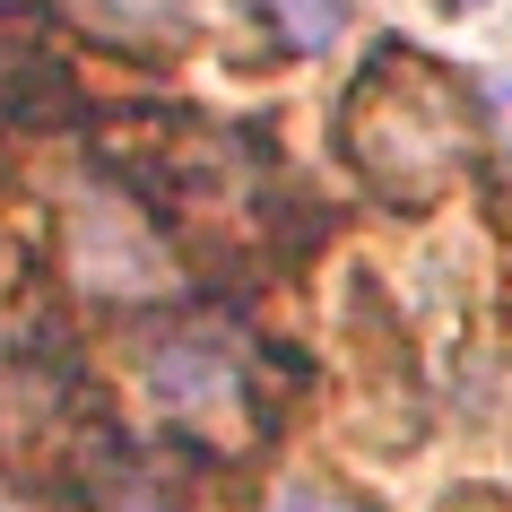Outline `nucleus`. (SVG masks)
<instances>
[{"label":"nucleus","instance_id":"f03ea898","mask_svg":"<svg viewBox=\"0 0 512 512\" xmlns=\"http://www.w3.org/2000/svg\"><path fill=\"white\" fill-rule=\"evenodd\" d=\"M139 382L183 434H217V426H252L261 417V400H252V339H235L217 322H174L165 339H148Z\"/></svg>","mask_w":512,"mask_h":512},{"label":"nucleus","instance_id":"7ed1b4c3","mask_svg":"<svg viewBox=\"0 0 512 512\" xmlns=\"http://www.w3.org/2000/svg\"><path fill=\"white\" fill-rule=\"evenodd\" d=\"M70 270H79L96 296H148V287H165V252H157V235L122 209V191L96 183V191L70 200Z\"/></svg>","mask_w":512,"mask_h":512},{"label":"nucleus","instance_id":"0eeeda50","mask_svg":"<svg viewBox=\"0 0 512 512\" xmlns=\"http://www.w3.org/2000/svg\"><path fill=\"white\" fill-rule=\"evenodd\" d=\"M261 18H270L296 53H330V44L348 35V0H261Z\"/></svg>","mask_w":512,"mask_h":512},{"label":"nucleus","instance_id":"1a4fd4ad","mask_svg":"<svg viewBox=\"0 0 512 512\" xmlns=\"http://www.w3.org/2000/svg\"><path fill=\"white\" fill-rule=\"evenodd\" d=\"M408 9H417L426 27H469V18H486L495 0H408Z\"/></svg>","mask_w":512,"mask_h":512},{"label":"nucleus","instance_id":"423d86ee","mask_svg":"<svg viewBox=\"0 0 512 512\" xmlns=\"http://www.w3.org/2000/svg\"><path fill=\"white\" fill-rule=\"evenodd\" d=\"M44 87H53V35L18 9H0V113H18Z\"/></svg>","mask_w":512,"mask_h":512},{"label":"nucleus","instance_id":"9b49d317","mask_svg":"<svg viewBox=\"0 0 512 512\" xmlns=\"http://www.w3.org/2000/svg\"><path fill=\"white\" fill-rule=\"evenodd\" d=\"M0 512H35V504H27V495H18V486H0Z\"/></svg>","mask_w":512,"mask_h":512},{"label":"nucleus","instance_id":"39448f33","mask_svg":"<svg viewBox=\"0 0 512 512\" xmlns=\"http://www.w3.org/2000/svg\"><path fill=\"white\" fill-rule=\"evenodd\" d=\"M61 9L105 44H183L191 35V0H61Z\"/></svg>","mask_w":512,"mask_h":512},{"label":"nucleus","instance_id":"20e7f679","mask_svg":"<svg viewBox=\"0 0 512 512\" xmlns=\"http://www.w3.org/2000/svg\"><path fill=\"white\" fill-rule=\"evenodd\" d=\"M157 478V452H139V443H87L79 452V486L96 512H174V486H148Z\"/></svg>","mask_w":512,"mask_h":512},{"label":"nucleus","instance_id":"9d476101","mask_svg":"<svg viewBox=\"0 0 512 512\" xmlns=\"http://www.w3.org/2000/svg\"><path fill=\"white\" fill-rule=\"evenodd\" d=\"M486 105H495V122H512V79H495V87H486Z\"/></svg>","mask_w":512,"mask_h":512},{"label":"nucleus","instance_id":"f257e3e1","mask_svg":"<svg viewBox=\"0 0 512 512\" xmlns=\"http://www.w3.org/2000/svg\"><path fill=\"white\" fill-rule=\"evenodd\" d=\"M478 96L443 70L434 53L417 44H382L356 87L339 96V165H348L356 183L391 200V209H434L443 191L469 183V165H478Z\"/></svg>","mask_w":512,"mask_h":512},{"label":"nucleus","instance_id":"6e6552de","mask_svg":"<svg viewBox=\"0 0 512 512\" xmlns=\"http://www.w3.org/2000/svg\"><path fill=\"white\" fill-rule=\"evenodd\" d=\"M270 512H374V504H356L348 486H330V478H287L270 495Z\"/></svg>","mask_w":512,"mask_h":512}]
</instances>
